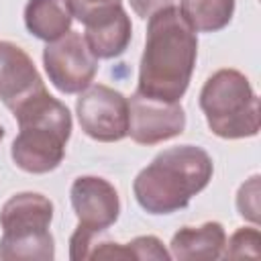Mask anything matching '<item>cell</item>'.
Returning <instances> with one entry per match:
<instances>
[{"instance_id":"1","label":"cell","mask_w":261,"mask_h":261,"mask_svg":"<svg viewBox=\"0 0 261 261\" xmlns=\"http://www.w3.org/2000/svg\"><path fill=\"white\" fill-rule=\"evenodd\" d=\"M147 20L137 92L167 102H179L196 67L198 33L184 18L179 6L163 8Z\"/></svg>"},{"instance_id":"2","label":"cell","mask_w":261,"mask_h":261,"mask_svg":"<svg viewBox=\"0 0 261 261\" xmlns=\"http://www.w3.org/2000/svg\"><path fill=\"white\" fill-rule=\"evenodd\" d=\"M212 157L196 145L169 147L139 171L133 192L149 214H171L186 208L212 179Z\"/></svg>"},{"instance_id":"3","label":"cell","mask_w":261,"mask_h":261,"mask_svg":"<svg viewBox=\"0 0 261 261\" xmlns=\"http://www.w3.org/2000/svg\"><path fill=\"white\" fill-rule=\"evenodd\" d=\"M12 114L18 122V135L10 149L16 167L29 173L57 169L71 137V114L67 106L43 90L24 100Z\"/></svg>"},{"instance_id":"4","label":"cell","mask_w":261,"mask_h":261,"mask_svg":"<svg viewBox=\"0 0 261 261\" xmlns=\"http://www.w3.org/2000/svg\"><path fill=\"white\" fill-rule=\"evenodd\" d=\"M200 108L208 128L220 139L255 137L261 126L259 98L245 73L224 67L200 90Z\"/></svg>"},{"instance_id":"5","label":"cell","mask_w":261,"mask_h":261,"mask_svg":"<svg viewBox=\"0 0 261 261\" xmlns=\"http://www.w3.org/2000/svg\"><path fill=\"white\" fill-rule=\"evenodd\" d=\"M53 202L39 192L10 196L0 210V259L2 261H51L55 241L49 232Z\"/></svg>"},{"instance_id":"6","label":"cell","mask_w":261,"mask_h":261,"mask_svg":"<svg viewBox=\"0 0 261 261\" xmlns=\"http://www.w3.org/2000/svg\"><path fill=\"white\" fill-rule=\"evenodd\" d=\"M71 206L77 216V228L69 239V259H88L92 243L100 232L110 228L120 214L116 188L98 175H80L69 190Z\"/></svg>"},{"instance_id":"7","label":"cell","mask_w":261,"mask_h":261,"mask_svg":"<svg viewBox=\"0 0 261 261\" xmlns=\"http://www.w3.org/2000/svg\"><path fill=\"white\" fill-rule=\"evenodd\" d=\"M43 65L49 82L63 94L84 92L98 73V57L77 31H69L47 43L43 49Z\"/></svg>"},{"instance_id":"8","label":"cell","mask_w":261,"mask_h":261,"mask_svg":"<svg viewBox=\"0 0 261 261\" xmlns=\"http://www.w3.org/2000/svg\"><path fill=\"white\" fill-rule=\"evenodd\" d=\"M82 130L100 143H114L128 135V98L104 84H90L75 102Z\"/></svg>"},{"instance_id":"9","label":"cell","mask_w":261,"mask_h":261,"mask_svg":"<svg viewBox=\"0 0 261 261\" xmlns=\"http://www.w3.org/2000/svg\"><path fill=\"white\" fill-rule=\"evenodd\" d=\"M186 112L179 102H167L135 92L128 98V135L139 145H157L181 135Z\"/></svg>"},{"instance_id":"10","label":"cell","mask_w":261,"mask_h":261,"mask_svg":"<svg viewBox=\"0 0 261 261\" xmlns=\"http://www.w3.org/2000/svg\"><path fill=\"white\" fill-rule=\"evenodd\" d=\"M84 39L98 59L122 55L133 39V24L122 4H108L88 12L82 20Z\"/></svg>"},{"instance_id":"11","label":"cell","mask_w":261,"mask_h":261,"mask_svg":"<svg viewBox=\"0 0 261 261\" xmlns=\"http://www.w3.org/2000/svg\"><path fill=\"white\" fill-rule=\"evenodd\" d=\"M47 90L33 59L10 41H0V100L12 112L24 100Z\"/></svg>"},{"instance_id":"12","label":"cell","mask_w":261,"mask_h":261,"mask_svg":"<svg viewBox=\"0 0 261 261\" xmlns=\"http://www.w3.org/2000/svg\"><path fill=\"white\" fill-rule=\"evenodd\" d=\"M226 243L224 226L208 220L200 226H181L169 243V255L179 261H214L222 257Z\"/></svg>"},{"instance_id":"13","label":"cell","mask_w":261,"mask_h":261,"mask_svg":"<svg viewBox=\"0 0 261 261\" xmlns=\"http://www.w3.org/2000/svg\"><path fill=\"white\" fill-rule=\"evenodd\" d=\"M73 12L67 0H29L24 6V24L27 31L51 43L71 31Z\"/></svg>"},{"instance_id":"14","label":"cell","mask_w":261,"mask_h":261,"mask_svg":"<svg viewBox=\"0 0 261 261\" xmlns=\"http://www.w3.org/2000/svg\"><path fill=\"white\" fill-rule=\"evenodd\" d=\"M179 10L196 33H216L234 14V0H181Z\"/></svg>"},{"instance_id":"15","label":"cell","mask_w":261,"mask_h":261,"mask_svg":"<svg viewBox=\"0 0 261 261\" xmlns=\"http://www.w3.org/2000/svg\"><path fill=\"white\" fill-rule=\"evenodd\" d=\"M259 245L261 234L255 226H243L230 234V239L224 243L222 257L226 259H239V257H259Z\"/></svg>"},{"instance_id":"16","label":"cell","mask_w":261,"mask_h":261,"mask_svg":"<svg viewBox=\"0 0 261 261\" xmlns=\"http://www.w3.org/2000/svg\"><path fill=\"white\" fill-rule=\"evenodd\" d=\"M237 210L245 220L259 224V175H253L239 188Z\"/></svg>"},{"instance_id":"17","label":"cell","mask_w":261,"mask_h":261,"mask_svg":"<svg viewBox=\"0 0 261 261\" xmlns=\"http://www.w3.org/2000/svg\"><path fill=\"white\" fill-rule=\"evenodd\" d=\"M130 257L135 261H147V259H155V261H167L171 259L169 251L163 247V243L153 237V234H143V237H135L133 241L126 243Z\"/></svg>"},{"instance_id":"18","label":"cell","mask_w":261,"mask_h":261,"mask_svg":"<svg viewBox=\"0 0 261 261\" xmlns=\"http://www.w3.org/2000/svg\"><path fill=\"white\" fill-rule=\"evenodd\" d=\"M130 8L135 10L137 16L141 18H149L155 12L163 10V8H171V6H179L181 0H128Z\"/></svg>"},{"instance_id":"19","label":"cell","mask_w":261,"mask_h":261,"mask_svg":"<svg viewBox=\"0 0 261 261\" xmlns=\"http://www.w3.org/2000/svg\"><path fill=\"white\" fill-rule=\"evenodd\" d=\"M73 12V18L82 20L88 12L100 8V6H108V4H120V0H67Z\"/></svg>"},{"instance_id":"20","label":"cell","mask_w":261,"mask_h":261,"mask_svg":"<svg viewBox=\"0 0 261 261\" xmlns=\"http://www.w3.org/2000/svg\"><path fill=\"white\" fill-rule=\"evenodd\" d=\"M2 137H4V128H2V124H0V141H2Z\"/></svg>"}]
</instances>
